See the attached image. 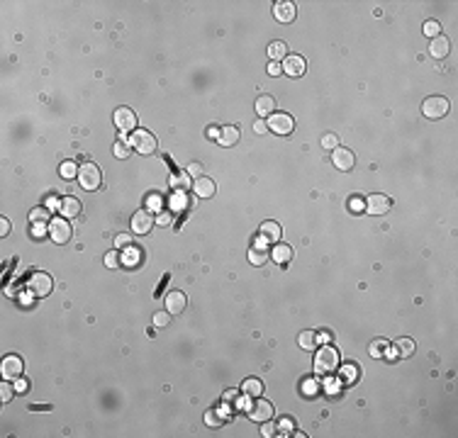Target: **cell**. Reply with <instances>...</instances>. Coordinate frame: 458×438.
I'll return each instance as SVG.
<instances>
[{
    "instance_id": "6da1fadb",
    "label": "cell",
    "mask_w": 458,
    "mask_h": 438,
    "mask_svg": "<svg viewBox=\"0 0 458 438\" xmlns=\"http://www.w3.org/2000/svg\"><path fill=\"white\" fill-rule=\"evenodd\" d=\"M339 350L336 348H332V346H327L324 343V348L314 355V372L317 375H332V372H336L339 370Z\"/></svg>"
},
{
    "instance_id": "7a4b0ae2",
    "label": "cell",
    "mask_w": 458,
    "mask_h": 438,
    "mask_svg": "<svg viewBox=\"0 0 458 438\" xmlns=\"http://www.w3.org/2000/svg\"><path fill=\"white\" fill-rule=\"evenodd\" d=\"M448 100L441 98V95H432V98L424 100V105H422V115H424L426 120H444L448 112Z\"/></svg>"
},
{
    "instance_id": "3957f363",
    "label": "cell",
    "mask_w": 458,
    "mask_h": 438,
    "mask_svg": "<svg viewBox=\"0 0 458 438\" xmlns=\"http://www.w3.org/2000/svg\"><path fill=\"white\" fill-rule=\"evenodd\" d=\"M100 180H102L100 168H98L95 163H83V166H80L78 183H80L83 190H98V187H100Z\"/></svg>"
},
{
    "instance_id": "277c9868",
    "label": "cell",
    "mask_w": 458,
    "mask_h": 438,
    "mask_svg": "<svg viewBox=\"0 0 458 438\" xmlns=\"http://www.w3.org/2000/svg\"><path fill=\"white\" fill-rule=\"evenodd\" d=\"M27 290H30V295H34V297H46L54 290V280L46 273H34L32 278L27 280Z\"/></svg>"
},
{
    "instance_id": "5b68a950",
    "label": "cell",
    "mask_w": 458,
    "mask_h": 438,
    "mask_svg": "<svg viewBox=\"0 0 458 438\" xmlns=\"http://www.w3.org/2000/svg\"><path fill=\"white\" fill-rule=\"evenodd\" d=\"M129 142H132V149L139 151V153H154L156 151V139H154L151 131H146V129H137Z\"/></svg>"
},
{
    "instance_id": "8992f818",
    "label": "cell",
    "mask_w": 458,
    "mask_h": 438,
    "mask_svg": "<svg viewBox=\"0 0 458 438\" xmlns=\"http://www.w3.org/2000/svg\"><path fill=\"white\" fill-rule=\"evenodd\" d=\"M249 419H251V421H258V424L271 421V419H273V404L266 402V399L254 397V402L249 404Z\"/></svg>"
},
{
    "instance_id": "52a82bcc",
    "label": "cell",
    "mask_w": 458,
    "mask_h": 438,
    "mask_svg": "<svg viewBox=\"0 0 458 438\" xmlns=\"http://www.w3.org/2000/svg\"><path fill=\"white\" fill-rule=\"evenodd\" d=\"M24 363L20 355H5L3 358V365H0V372H3V380H17L22 377Z\"/></svg>"
},
{
    "instance_id": "ba28073f",
    "label": "cell",
    "mask_w": 458,
    "mask_h": 438,
    "mask_svg": "<svg viewBox=\"0 0 458 438\" xmlns=\"http://www.w3.org/2000/svg\"><path fill=\"white\" fill-rule=\"evenodd\" d=\"M112 122L117 124V129L122 131H137V115L129 107H117L112 115Z\"/></svg>"
},
{
    "instance_id": "9c48e42d",
    "label": "cell",
    "mask_w": 458,
    "mask_h": 438,
    "mask_svg": "<svg viewBox=\"0 0 458 438\" xmlns=\"http://www.w3.org/2000/svg\"><path fill=\"white\" fill-rule=\"evenodd\" d=\"M292 127H295V122H292V117L288 115V112H273L271 115V120H268V129L271 131H276V134H290Z\"/></svg>"
},
{
    "instance_id": "30bf717a",
    "label": "cell",
    "mask_w": 458,
    "mask_h": 438,
    "mask_svg": "<svg viewBox=\"0 0 458 438\" xmlns=\"http://www.w3.org/2000/svg\"><path fill=\"white\" fill-rule=\"evenodd\" d=\"M151 227H154V214H151L149 209H139V212H134V217H132V231H134V234L144 236V234L151 231Z\"/></svg>"
},
{
    "instance_id": "8fae6325",
    "label": "cell",
    "mask_w": 458,
    "mask_h": 438,
    "mask_svg": "<svg viewBox=\"0 0 458 438\" xmlns=\"http://www.w3.org/2000/svg\"><path fill=\"white\" fill-rule=\"evenodd\" d=\"M49 236L56 241V243H66L71 239V224L68 219H51L49 222Z\"/></svg>"
},
{
    "instance_id": "7c38bea8",
    "label": "cell",
    "mask_w": 458,
    "mask_h": 438,
    "mask_svg": "<svg viewBox=\"0 0 458 438\" xmlns=\"http://www.w3.org/2000/svg\"><path fill=\"white\" fill-rule=\"evenodd\" d=\"M249 261L254 263V265H263V263L268 261V241L263 239V236H258V239L249 246Z\"/></svg>"
},
{
    "instance_id": "4fadbf2b",
    "label": "cell",
    "mask_w": 458,
    "mask_h": 438,
    "mask_svg": "<svg viewBox=\"0 0 458 438\" xmlns=\"http://www.w3.org/2000/svg\"><path fill=\"white\" fill-rule=\"evenodd\" d=\"M390 207H392V200L388 195H370V197H366V212H368V214L380 217V214H385Z\"/></svg>"
},
{
    "instance_id": "5bb4252c",
    "label": "cell",
    "mask_w": 458,
    "mask_h": 438,
    "mask_svg": "<svg viewBox=\"0 0 458 438\" xmlns=\"http://www.w3.org/2000/svg\"><path fill=\"white\" fill-rule=\"evenodd\" d=\"M185 305H188V299H185V295L178 292V290H171V292L166 295V312L171 314V317L180 314V312L185 309Z\"/></svg>"
},
{
    "instance_id": "9a60e30c",
    "label": "cell",
    "mask_w": 458,
    "mask_h": 438,
    "mask_svg": "<svg viewBox=\"0 0 458 438\" xmlns=\"http://www.w3.org/2000/svg\"><path fill=\"white\" fill-rule=\"evenodd\" d=\"M307 71V64H305V59L302 56H285L283 59V73H288V76H302Z\"/></svg>"
},
{
    "instance_id": "2e32d148",
    "label": "cell",
    "mask_w": 458,
    "mask_h": 438,
    "mask_svg": "<svg viewBox=\"0 0 458 438\" xmlns=\"http://www.w3.org/2000/svg\"><path fill=\"white\" fill-rule=\"evenodd\" d=\"M332 161L339 171H351L354 163H356V158H354V153L348 151V149H334V156H332Z\"/></svg>"
},
{
    "instance_id": "e0dca14e",
    "label": "cell",
    "mask_w": 458,
    "mask_h": 438,
    "mask_svg": "<svg viewBox=\"0 0 458 438\" xmlns=\"http://www.w3.org/2000/svg\"><path fill=\"white\" fill-rule=\"evenodd\" d=\"M273 15H276V20H278V22L288 24V22L295 20L298 10H295V5H292V3H276V8H273Z\"/></svg>"
},
{
    "instance_id": "ac0fdd59",
    "label": "cell",
    "mask_w": 458,
    "mask_h": 438,
    "mask_svg": "<svg viewBox=\"0 0 458 438\" xmlns=\"http://www.w3.org/2000/svg\"><path fill=\"white\" fill-rule=\"evenodd\" d=\"M448 51H451V44H448V39L446 37H441V34L434 37L432 44H429V54L434 56V59H446Z\"/></svg>"
},
{
    "instance_id": "d6986e66",
    "label": "cell",
    "mask_w": 458,
    "mask_h": 438,
    "mask_svg": "<svg viewBox=\"0 0 458 438\" xmlns=\"http://www.w3.org/2000/svg\"><path fill=\"white\" fill-rule=\"evenodd\" d=\"M193 190H195V195H198V197H212L214 195V180H210L207 175H202V178H195V183H193Z\"/></svg>"
},
{
    "instance_id": "ffe728a7",
    "label": "cell",
    "mask_w": 458,
    "mask_h": 438,
    "mask_svg": "<svg viewBox=\"0 0 458 438\" xmlns=\"http://www.w3.org/2000/svg\"><path fill=\"white\" fill-rule=\"evenodd\" d=\"M280 224L278 222H273V219H268V222H263L261 224V236L268 241V243H278V239H280Z\"/></svg>"
},
{
    "instance_id": "44dd1931",
    "label": "cell",
    "mask_w": 458,
    "mask_h": 438,
    "mask_svg": "<svg viewBox=\"0 0 458 438\" xmlns=\"http://www.w3.org/2000/svg\"><path fill=\"white\" fill-rule=\"evenodd\" d=\"M229 419H232V412H229V409H224V412L210 409V412L205 414V424H207V426H224Z\"/></svg>"
},
{
    "instance_id": "7402d4cb",
    "label": "cell",
    "mask_w": 458,
    "mask_h": 438,
    "mask_svg": "<svg viewBox=\"0 0 458 438\" xmlns=\"http://www.w3.org/2000/svg\"><path fill=\"white\" fill-rule=\"evenodd\" d=\"M80 200L78 197H64V200H61V214H64V217L66 219H71V217H78L80 214Z\"/></svg>"
},
{
    "instance_id": "603a6c76",
    "label": "cell",
    "mask_w": 458,
    "mask_h": 438,
    "mask_svg": "<svg viewBox=\"0 0 458 438\" xmlns=\"http://www.w3.org/2000/svg\"><path fill=\"white\" fill-rule=\"evenodd\" d=\"M271 258L276 263H280V265H285V263H290V258H292V249L288 243H276L273 251H271Z\"/></svg>"
},
{
    "instance_id": "cb8c5ba5",
    "label": "cell",
    "mask_w": 458,
    "mask_h": 438,
    "mask_svg": "<svg viewBox=\"0 0 458 438\" xmlns=\"http://www.w3.org/2000/svg\"><path fill=\"white\" fill-rule=\"evenodd\" d=\"M217 142L222 144V146H234V144L239 142V129H236L234 124L222 127V129H220V136H217Z\"/></svg>"
},
{
    "instance_id": "d4e9b609",
    "label": "cell",
    "mask_w": 458,
    "mask_h": 438,
    "mask_svg": "<svg viewBox=\"0 0 458 438\" xmlns=\"http://www.w3.org/2000/svg\"><path fill=\"white\" fill-rule=\"evenodd\" d=\"M241 392L246 394V397H261L263 394V382L261 380H256V377H249V380H244V385H241Z\"/></svg>"
},
{
    "instance_id": "484cf974",
    "label": "cell",
    "mask_w": 458,
    "mask_h": 438,
    "mask_svg": "<svg viewBox=\"0 0 458 438\" xmlns=\"http://www.w3.org/2000/svg\"><path fill=\"white\" fill-rule=\"evenodd\" d=\"M273 110H276V100L271 98V95H261V98L256 100V112L261 115V117L273 115Z\"/></svg>"
},
{
    "instance_id": "4316f807",
    "label": "cell",
    "mask_w": 458,
    "mask_h": 438,
    "mask_svg": "<svg viewBox=\"0 0 458 438\" xmlns=\"http://www.w3.org/2000/svg\"><path fill=\"white\" fill-rule=\"evenodd\" d=\"M139 263H142V251L134 249V246H129V249L122 253V265H127V268H137Z\"/></svg>"
},
{
    "instance_id": "83f0119b",
    "label": "cell",
    "mask_w": 458,
    "mask_h": 438,
    "mask_svg": "<svg viewBox=\"0 0 458 438\" xmlns=\"http://www.w3.org/2000/svg\"><path fill=\"white\" fill-rule=\"evenodd\" d=\"M112 151H115L117 158H127V156H132V142H129V139L122 134V136L117 139V144H115V149H112Z\"/></svg>"
},
{
    "instance_id": "f1b7e54d",
    "label": "cell",
    "mask_w": 458,
    "mask_h": 438,
    "mask_svg": "<svg viewBox=\"0 0 458 438\" xmlns=\"http://www.w3.org/2000/svg\"><path fill=\"white\" fill-rule=\"evenodd\" d=\"M285 56H288V46H285V42L268 44V59L271 61H280V59H285Z\"/></svg>"
},
{
    "instance_id": "f546056e",
    "label": "cell",
    "mask_w": 458,
    "mask_h": 438,
    "mask_svg": "<svg viewBox=\"0 0 458 438\" xmlns=\"http://www.w3.org/2000/svg\"><path fill=\"white\" fill-rule=\"evenodd\" d=\"M298 346L305 350H312L317 346V334L314 331H302L300 336H298Z\"/></svg>"
},
{
    "instance_id": "4dcf8cb0",
    "label": "cell",
    "mask_w": 458,
    "mask_h": 438,
    "mask_svg": "<svg viewBox=\"0 0 458 438\" xmlns=\"http://www.w3.org/2000/svg\"><path fill=\"white\" fill-rule=\"evenodd\" d=\"M49 212H51V209H46V207H34L32 212H30V222H32V224H46V222L51 219Z\"/></svg>"
},
{
    "instance_id": "1f68e13d",
    "label": "cell",
    "mask_w": 458,
    "mask_h": 438,
    "mask_svg": "<svg viewBox=\"0 0 458 438\" xmlns=\"http://www.w3.org/2000/svg\"><path fill=\"white\" fill-rule=\"evenodd\" d=\"M395 350H397V355H402V358H410L414 353V341L412 339H400L395 343Z\"/></svg>"
},
{
    "instance_id": "d6a6232c",
    "label": "cell",
    "mask_w": 458,
    "mask_h": 438,
    "mask_svg": "<svg viewBox=\"0 0 458 438\" xmlns=\"http://www.w3.org/2000/svg\"><path fill=\"white\" fill-rule=\"evenodd\" d=\"M278 433H283V436H288V433H295V428H298V424H295V419L292 416H283L278 421Z\"/></svg>"
},
{
    "instance_id": "836d02e7",
    "label": "cell",
    "mask_w": 458,
    "mask_h": 438,
    "mask_svg": "<svg viewBox=\"0 0 458 438\" xmlns=\"http://www.w3.org/2000/svg\"><path fill=\"white\" fill-rule=\"evenodd\" d=\"M385 350H388V341H383V339L373 341V343H370V358H383Z\"/></svg>"
},
{
    "instance_id": "e575fe53",
    "label": "cell",
    "mask_w": 458,
    "mask_h": 438,
    "mask_svg": "<svg viewBox=\"0 0 458 438\" xmlns=\"http://www.w3.org/2000/svg\"><path fill=\"white\" fill-rule=\"evenodd\" d=\"M78 166L73 163V161H64V163H61V175H64V178H66V180H71V178H78Z\"/></svg>"
},
{
    "instance_id": "d590c367",
    "label": "cell",
    "mask_w": 458,
    "mask_h": 438,
    "mask_svg": "<svg viewBox=\"0 0 458 438\" xmlns=\"http://www.w3.org/2000/svg\"><path fill=\"white\" fill-rule=\"evenodd\" d=\"M356 368H354V365H344V368H341V370H339V375H341V380H344V382H356Z\"/></svg>"
},
{
    "instance_id": "8d00e7d4",
    "label": "cell",
    "mask_w": 458,
    "mask_h": 438,
    "mask_svg": "<svg viewBox=\"0 0 458 438\" xmlns=\"http://www.w3.org/2000/svg\"><path fill=\"white\" fill-rule=\"evenodd\" d=\"M105 265L107 268H117V265H122V256L117 251H110L107 256H105Z\"/></svg>"
},
{
    "instance_id": "74e56055",
    "label": "cell",
    "mask_w": 458,
    "mask_h": 438,
    "mask_svg": "<svg viewBox=\"0 0 458 438\" xmlns=\"http://www.w3.org/2000/svg\"><path fill=\"white\" fill-rule=\"evenodd\" d=\"M12 394H15V390L10 387V380H5V382L0 385V399H3V402H10Z\"/></svg>"
},
{
    "instance_id": "f35d334b",
    "label": "cell",
    "mask_w": 458,
    "mask_h": 438,
    "mask_svg": "<svg viewBox=\"0 0 458 438\" xmlns=\"http://www.w3.org/2000/svg\"><path fill=\"white\" fill-rule=\"evenodd\" d=\"M439 30H441V27H439V22H436V20H429L424 24V34H426V37H432V39L439 37Z\"/></svg>"
},
{
    "instance_id": "ab89813d",
    "label": "cell",
    "mask_w": 458,
    "mask_h": 438,
    "mask_svg": "<svg viewBox=\"0 0 458 438\" xmlns=\"http://www.w3.org/2000/svg\"><path fill=\"white\" fill-rule=\"evenodd\" d=\"M322 146H324V149H339V139H336V134H324V136H322Z\"/></svg>"
},
{
    "instance_id": "60d3db41",
    "label": "cell",
    "mask_w": 458,
    "mask_h": 438,
    "mask_svg": "<svg viewBox=\"0 0 458 438\" xmlns=\"http://www.w3.org/2000/svg\"><path fill=\"white\" fill-rule=\"evenodd\" d=\"M146 207H149V212H154V209H164L161 195H149V200H146Z\"/></svg>"
},
{
    "instance_id": "b9f144b4",
    "label": "cell",
    "mask_w": 458,
    "mask_h": 438,
    "mask_svg": "<svg viewBox=\"0 0 458 438\" xmlns=\"http://www.w3.org/2000/svg\"><path fill=\"white\" fill-rule=\"evenodd\" d=\"M168 321H171V314H168V312H156V314H154V324H156V326H166Z\"/></svg>"
},
{
    "instance_id": "7bdbcfd3",
    "label": "cell",
    "mask_w": 458,
    "mask_h": 438,
    "mask_svg": "<svg viewBox=\"0 0 458 438\" xmlns=\"http://www.w3.org/2000/svg\"><path fill=\"white\" fill-rule=\"evenodd\" d=\"M278 433V428L273 426L271 421H263V426H261V436H266V438H271V436H276Z\"/></svg>"
},
{
    "instance_id": "ee69618b",
    "label": "cell",
    "mask_w": 458,
    "mask_h": 438,
    "mask_svg": "<svg viewBox=\"0 0 458 438\" xmlns=\"http://www.w3.org/2000/svg\"><path fill=\"white\" fill-rule=\"evenodd\" d=\"M317 387H319V385L314 382V380H307V382L302 385V392L307 394V397H314V394H317Z\"/></svg>"
},
{
    "instance_id": "f6af8a7d",
    "label": "cell",
    "mask_w": 458,
    "mask_h": 438,
    "mask_svg": "<svg viewBox=\"0 0 458 438\" xmlns=\"http://www.w3.org/2000/svg\"><path fill=\"white\" fill-rule=\"evenodd\" d=\"M188 175H193V178H202V163H190L188 166Z\"/></svg>"
},
{
    "instance_id": "bcb514c9",
    "label": "cell",
    "mask_w": 458,
    "mask_h": 438,
    "mask_svg": "<svg viewBox=\"0 0 458 438\" xmlns=\"http://www.w3.org/2000/svg\"><path fill=\"white\" fill-rule=\"evenodd\" d=\"M171 222H173V214H168V212H164V209H161V214L156 217V224H161V227H168Z\"/></svg>"
},
{
    "instance_id": "7dc6e473",
    "label": "cell",
    "mask_w": 458,
    "mask_h": 438,
    "mask_svg": "<svg viewBox=\"0 0 458 438\" xmlns=\"http://www.w3.org/2000/svg\"><path fill=\"white\" fill-rule=\"evenodd\" d=\"M224 402H227V404H229V402L236 404V402H239V392H236V390H227V392H224Z\"/></svg>"
},
{
    "instance_id": "c3c4849f",
    "label": "cell",
    "mask_w": 458,
    "mask_h": 438,
    "mask_svg": "<svg viewBox=\"0 0 458 438\" xmlns=\"http://www.w3.org/2000/svg\"><path fill=\"white\" fill-rule=\"evenodd\" d=\"M10 234V219L0 217V236H8Z\"/></svg>"
},
{
    "instance_id": "681fc988",
    "label": "cell",
    "mask_w": 458,
    "mask_h": 438,
    "mask_svg": "<svg viewBox=\"0 0 458 438\" xmlns=\"http://www.w3.org/2000/svg\"><path fill=\"white\" fill-rule=\"evenodd\" d=\"M363 207H366V202H363L361 197H354V200H351V212H361Z\"/></svg>"
},
{
    "instance_id": "f907efd6",
    "label": "cell",
    "mask_w": 458,
    "mask_h": 438,
    "mask_svg": "<svg viewBox=\"0 0 458 438\" xmlns=\"http://www.w3.org/2000/svg\"><path fill=\"white\" fill-rule=\"evenodd\" d=\"M268 73L271 76H280V73H283V66H280L278 61H273V64H268Z\"/></svg>"
},
{
    "instance_id": "816d5d0a",
    "label": "cell",
    "mask_w": 458,
    "mask_h": 438,
    "mask_svg": "<svg viewBox=\"0 0 458 438\" xmlns=\"http://www.w3.org/2000/svg\"><path fill=\"white\" fill-rule=\"evenodd\" d=\"M115 241H117V246H129V243H132V236H129V234H120Z\"/></svg>"
},
{
    "instance_id": "f5cc1de1",
    "label": "cell",
    "mask_w": 458,
    "mask_h": 438,
    "mask_svg": "<svg viewBox=\"0 0 458 438\" xmlns=\"http://www.w3.org/2000/svg\"><path fill=\"white\" fill-rule=\"evenodd\" d=\"M254 131H256V134H266V131H268V124H266V122H256V124H254Z\"/></svg>"
},
{
    "instance_id": "db71d44e",
    "label": "cell",
    "mask_w": 458,
    "mask_h": 438,
    "mask_svg": "<svg viewBox=\"0 0 458 438\" xmlns=\"http://www.w3.org/2000/svg\"><path fill=\"white\" fill-rule=\"evenodd\" d=\"M46 209H61V202H59L56 197H49V200H46Z\"/></svg>"
},
{
    "instance_id": "11a10c76",
    "label": "cell",
    "mask_w": 458,
    "mask_h": 438,
    "mask_svg": "<svg viewBox=\"0 0 458 438\" xmlns=\"http://www.w3.org/2000/svg\"><path fill=\"white\" fill-rule=\"evenodd\" d=\"M44 224H32V234L34 236H44Z\"/></svg>"
},
{
    "instance_id": "9f6ffc18",
    "label": "cell",
    "mask_w": 458,
    "mask_h": 438,
    "mask_svg": "<svg viewBox=\"0 0 458 438\" xmlns=\"http://www.w3.org/2000/svg\"><path fill=\"white\" fill-rule=\"evenodd\" d=\"M15 390H17V392H24V390H27V382H24L22 377H17V380H15Z\"/></svg>"
},
{
    "instance_id": "6f0895ef",
    "label": "cell",
    "mask_w": 458,
    "mask_h": 438,
    "mask_svg": "<svg viewBox=\"0 0 458 438\" xmlns=\"http://www.w3.org/2000/svg\"><path fill=\"white\" fill-rule=\"evenodd\" d=\"M329 331H322V334H317V341H322V343H329Z\"/></svg>"
},
{
    "instance_id": "680465c9",
    "label": "cell",
    "mask_w": 458,
    "mask_h": 438,
    "mask_svg": "<svg viewBox=\"0 0 458 438\" xmlns=\"http://www.w3.org/2000/svg\"><path fill=\"white\" fill-rule=\"evenodd\" d=\"M207 136L217 139V136H220V129H217V127H210V129H207Z\"/></svg>"
}]
</instances>
